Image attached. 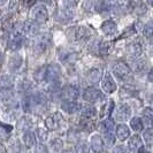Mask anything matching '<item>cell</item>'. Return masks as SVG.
Masks as SVG:
<instances>
[{
	"mask_svg": "<svg viewBox=\"0 0 153 153\" xmlns=\"http://www.w3.org/2000/svg\"><path fill=\"white\" fill-rule=\"evenodd\" d=\"M113 73L117 78L124 79L126 77H128L131 74L130 67L123 61H119L113 65Z\"/></svg>",
	"mask_w": 153,
	"mask_h": 153,
	"instance_id": "obj_1",
	"label": "cell"
},
{
	"mask_svg": "<svg viewBox=\"0 0 153 153\" xmlns=\"http://www.w3.org/2000/svg\"><path fill=\"white\" fill-rule=\"evenodd\" d=\"M30 15L36 22H45L48 17V12H47V8L45 6L39 5V6L32 7Z\"/></svg>",
	"mask_w": 153,
	"mask_h": 153,
	"instance_id": "obj_2",
	"label": "cell"
},
{
	"mask_svg": "<svg viewBox=\"0 0 153 153\" xmlns=\"http://www.w3.org/2000/svg\"><path fill=\"white\" fill-rule=\"evenodd\" d=\"M50 40H51V37L47 33L39 36L37 40L35 42V44H33V51L37 54L44 53L46 51V48H47V46L50 45Z\"/></svg>",
	"mask_w": 153,
	"mask_h": 153,
	"instance_id": "obj_3",
	"label": "cell"
},
{
	"mask_svg": "<svg viewBox=\"0 0 153 153\" xmlns=\"http://www.w3.org/2000/svg\"><path fill=\"white\" fill-rule=\"evenodd\" d=\"M83 98L86 101H90V102H96V101H99L104 98V94L102 92L100 91L99 89H96V88H88L85 89V91L83 92Z\"/></svg>",
	"mask_w": 153,
	"mask_h": 153,
	"instance_id": "obj_4",
	"label": "cell"
},
{
	"mask_svg": "<svg viewBox=\"0 0 153 153\" xmlns=\"http://www.w3.org/2000/svg\"><path fill=\"white\" fill-rule=\"evenodd\" d=\"M128 8L136 15H144L146 13V6L142 0H130L128 4Z\"/></svg>",
	"mask_w": 153,
	"mask_h": 153,
	"instance_id": "obj_5",
	"label": "cell"
},
{
	"mask_svg": "<svg viewBox=\"0 0 153 153\" xmlns=\"http://www.w3.org/2000/svg\"><path fill=\"white\" fill-rule=\"evenodd\" d=\"M130 115H131V108L127 104H121L117 107L116 112H115V117L119 121H126V120H128L130 117Z\"/></svg>",
	"mask_w": 153,
	"mask_h": 153,
	"instance_id": "obj_6",
	"label": "cell"
},
{
	"mask_svg": "<svg viewBox=\"0 0 153 153\" xmlns=\"http://www.w3.org/2000/svg\"><path fill=\"white\" fill-rule=\"evenodd\" d=\"M101 89L106 93H113L116 90V83L113 79V77L111 74H106L102 82H101Z\"/></svg>",
	"mask_w": 153,
	"mask_h": 153,
	"instance_id": "obj_7",
	"label": "cell"
},
{
	"mask_svg": "<svg viewBox=\"0 0 153 153\" xmlns=\"http://www.w3.org/2000/svg\"><path fill=\"white\" fill-rule=\"evenodd\" d=\"M78 97V90L74 86H66L61 91V98L67 101H74Z\"/></svg>",
	"mask_w": 153,
	"mask_h": 153,
	"instance_id": "obj_8",
	"label": "cell"
},
{
	"mask_svg": "<svg viewBox=\"0 0 153 153\" xmlns=\"http://www.w3.org/2000/svg\"><path fill=\"white\" fill-rule=\"evenodd\" d=\"M22 32L29 36H35L39 32V25L35 21H28L22 24Z\"/></svg>",
	"mask_w": 153,
	"mask_h": 153,
	"instance_id": "obj_9",
	"label": "cell"
},
{
	"mask_svg": "<svg viewBox=\"0 0 153 153\" xmlns=\"http://www.w3.org/2000/svg\"><path fill=\"white\" fill-rule=\"evenodd\" d=\"M60 67L58 65H51L46 68V79L50 82H54L56 81L59 76H60Z\"/></svg>",
	"mask_w": 153,
	"mask_h": 153,
	"instance_id": "obj_10",
	"label": "cell"
},
{
	"mask_svg": "<svg viewBox=\"0 0 153 153\" xmlns=\"http://www.w3.org/2000/svg\"><path fill=\"white\" fill-rule=\"evenodd\" d=\"M90 145H91L92 151L94 153H101L104 150V142L99 135H93L90 140Z\"/></svg>",
	"mask_w": 153,
	"mask_h": 153,
	"instance_id": "obj_11",
	"label": "cell"
},
{
	"mask_svg": "<svg viewBox=\"0 0 153 153\" xmlns=\"http://www.w3.org/2000/svg\"><path fill=\"white\" fill-rule=\"evenodd\" d=\"M101 30H102V32L105 35H107V36H113V35L116 33V31H117V25L115 24L114 21L108 20V21H105V22L102 23Z\"/></svg>",
	"mask_w": 153,
	"mask_h": 153,
	"instance_id": "obj_12",
	"label": "cell"
},
{
	"mask_svg": "<svg viewBox=\"0 0 153 153\" xmlns=\"http://www.w3.org/2000/svg\"><path fill=\"white\" fill-rule=\"evenodd\" d=\"M14 86L13 78L8 75H0V90H9Z\"/></svg>",
	"mask_w": 153,
	"mask_h": 153,
	"instance_id": "obj_13",
	"label": "cell"
},
{
	"mask_svg": "<svg viewBox=\"0 0 153 153\" xmlns=\"http://www.w3.org/2000/svg\"><path fill=\"white\" fill-rule=\"evenodd\" d=\"M61 108L69 114H73V113H76L77 111H79L81 106L75 101H65L61 105Z\"/></svg>",
	"mask_w": 153,
	"mask_h": 153,
	"instance_id": "obj_14",
	"label": "cell"
},
{
	"mask_svg": "<svg viewBox=\"0 0 153 153\" xmlns=\"http://www.w3.org/2000/svg\"><path fill=\"white\" fill-rule=\"evenodd\" d=\"M116 136L120 140H126L130 136V130L126 124H120L116 128Z\"/></svg>",
	"mask_w": 153,
	"mask_h": 153,
	"instance_id": "obj_15",
	"label": "cell"
},
{
	"mask_svg": "<svg viewBox=\"0 0 153 153\" xmlns=\"http://www.w3.org/2000/svg\"><path fill=\"white\" fill-rule=\"evenodd\" d=\"M101 76H102L101 69L93 68L90 70V73H89V75H88V78H89V82L96 84V83H98L100 79H101Z\"/></svg>",
	"mask_w": 153,
	"mask_h": 153,
	"instance_id": "obj_16",
	"label": "cell"
},
{
	"mask_svg": "<svg viewBox=\"0 0 153 153\" xmlns=\"http://www.w3.org/2000/svg\"><path fill=\"white\" fill-rule=\"evenodd\" d=\"M127 51H128V53L130 54V55L136 58V56H139L142 54V46L138 43H131L127 47Z\"/></svg>",
	"mask_w": 153,
	"mask_h": 153,
	"instance_id": "obj_17",
	"label": "cell"
},
{
	"mask_svg": "<svg viewBox=\"0 0 153 153\" xmlns=\"http://www.w3.org/2000/svg\"><path fill=\"white\" fill-rule=\"evenodd\" d=\"M23 143L27 147H33L36 145V137L32 132H25L23 135Z\"/></svg>",
	"mask_w": 153,
	"mask_h": 153,
	"instance_id": "obj_18",
	"label": "cell"
},
{
	"mask_svg": "<svg viewBox=\"0 0 153 153\" xmlns=\"http://www.w3.org/2000/svg\"><path fill=\"white\" fill-rule=\"evenodd\" d=\"M8 65H9V68L15 71V70H17V69L21 67V65H22V58L20 55H14V56L10 58Z\"/></svg>",
	"mask_w": 153,
	"mask_h": 153,
	"instance_id": "obj_19",
	"label": "cell"
},
{
	"mask_svg": "<svg viewBox=\"0 0 153 153\" xmlns=\"http://www.w3.org/2000/svg\"><path fill=\"white\" fill-rule=\"evenodd\" d=\"M90 36V31L89 29H86L85 27H79L76 31V38L78 40H85V39L89 38Z\"/></svg>",
	"mask_w": 153,
	"mask_h": 153,
	"instance_id": "obj_20",
	"label": "cell"
},
{
	"mask_svg": "<svg viewBox=\"0 0 153 153\" xmlns=\"http://www.w3.org/2000/svg\"><path fill=\"white\" fill-rule=\"evenodd\" d=\"M130 127L131 129L134 131H142L143 130V123H142V120L139 117H134L132 120L130 121Z\"/></svg>",
	"mask_w": 153,
	"mask_h": 153,
	"instance_id": "obj_21",
	"label": "cell"
},
{
	"mask_svg": "<svg viewBox=\"0 0 153 153\" xmlns=\"http://www.w3.org/2000/svg\"><path fill=\"white\" fill-rule=\"evenodd\" d=\"M140 146H142V140H140L139 136H137V135L132 136L130 138V140H129V147L135 151V150H138Z\"/></svg>",
	"mask_w": 153,
	"mask_h": 153,
	"instance_id": "obj_22",
	"label": "cell"
},
{
	"mask_svg": "<svg viewBox=\"0 0 153 153\" xmlns=\"http://www.w3.org/2000/svg\"><path fill=\"white\" fill-rule=\"evenodd\" d=\"M82 115H83V117L85 119H90V117H93L96 113H97V111H96V108L93 107V106H86L82 109Z\"/></svg>",
	"mask_w": 153,
	"mask_h": 153,
	"instance_id": "obj_23",
	"label": "cell"
},
{
	"mask_svg": "<svg viewBox=\"0 0 153 153\" xmlns=\"http://www.w3.org/2000/svg\"><path fill=\"white\" fill-rule=\"evenodd\" d=\"M45 126L48 128V129H51V130H53V129H56V127H58V121H56V117L55 116H48V117H46L45 119Z\"/></svg>",
	"mask_w": 153,
	"mask_h": 153,
	"instance_id": "obj_24",
	"label": "cell"
},
{
	"mask_svg": "<svg viewBox=\"0 0 153 153\" xmlns=\"http://www.w3.org/2000/svg\"><path fill=\"white\" fill-rule=\"evenodd\" d=\"M96 9L97 12L102 13V12H106L109 9V4L107 2V0H100L96 4Z\"/></svg>",
	"mask_w": 153,
	"mask_h": 153,
	"instance_id": "obj_25",
	"label": "cell"
},
{
	"mask_svg": "<svg viewBox=\"0 0 153 153\" xmlns=\"http://www.w3.org/2000/svg\"><path fill=\"white\" fill-rule=\"evenodd\" d=\"M62 140L59 139V138H55L51 142V149L53 150L54 152H60L62 150Z\"/></svg>",
	"mask_w": 153,
	"mask_h": 153,
	"instance_id": "obj_26",
	"label": "cell"
},
{
	"mask_svg": "<svg viewBox=\"0 0 153 153\" xmlns=\"http://www.w3.org/2000/svg\"><path fill=\"white\" fill-rule=\"evenodd\" d=\"M143 137H144V140H145V144L149 147H151L152 146V129L151 128H149V129H146L144 131V134H143Z\"/></svg>",
	"mask_w": 153,
	"mask_h": 153,
	"instance_id": "obj_27",
	"label": "cell"
},
{
	"mask_svg": "<svg viewBox=\"0 0 153 153\" xmlns=\"http://www.w3.org/2000/svg\"><path fill=\"white\" fill-rule=\"evenodd\" d=\"M113 128H114V121H113L112 119L107 117V119L102 122V129L105 130V132H107V131L113 130Z\"/></svg>",
	"mask_w": 153,
	"mask_h": 153,
	"instance_id": "obj_28",
	"label": "cell"
},
{
	"mask_svg": "<svg viewBox=\"0 0 153 153\" xmlns=\"http://www.w3.org/2000/svg\"><path fill=\"white\" fill-rule=\"evenodd\" d=\"M98 48H99L100 53H109V51L112 48V45H111L109 42H101L99 46H98Z\"/></svg>",
	"mask_w": 153,
	"mask_h": 153,
	"instance_id": "obj_29",
	"label": "cell"
},
{
	"mask_svg": "<svg viewBox=\"0 0 153 153\" xmlns=\"http://www.w3.org/2000/svg\"><path fill=\"white\" fill-rule=\"evenodd\" d=\"M76 153H89V145L85 142H79L76 145Z\"/></svg>",
	"mask_w": 153,
	"mask_h": 153,
	"instance_id": "obj_30",
	"label": "cell"
},
{
	"mask_svg": "<svg viewBox=\"0 0 153 153\" xmlns=\"http://www.w3.org/2000/svg\"><path fill=\"white\" fill-rule=\"evenodd\" d=\"M45 77H46V68H44V67L39 68L38 70L35 73V79L38 81V82L43 81Z\"/></svg>",
	"mask_w": 153,
	"mask_h": 153,
	"instance_id": "obj_31",
	"label": "cell"
},
{
	"mask_svg": "<svg viewBox=\"0 0 153 153\" xmlns=\"http://www.w3.org/2000/svg\"><path fill=\"white\" fill-rule=\"evenodd\" d=\"M30 107H32V101H31V97H25V98L23 99V108H24V111L29 112V111H31Z\"/></svg>",
	"mask_w": 153,
	"mask_h": 153,
	"instance_id": "obj_32",
	"label": "cell"
},
{
	"mask_svg": "<svg viewBox=\"0 0 153 153\" xmlns=\"http://www.w3.org/2000/svg\"><path fill=\"white\" fill-rule=\"evenodd\" d=\"M114 135L112 134V131H107V132H105V140H106V143H107L108 145H113L114 144Z\"/></svg>",
	"mask_w": 153,
	"mask_h": 153,
	"instance_id": "obj_33",
	"label": "cell"
},
{
	"mask_svg": "<svg viewBox=\"0 0 153 153\" xmlns=\"http://www.w3.org/2000/svg\"><path fill=\"white\" fill-rule=\"evenodd\" d=\"M37 137L40 142H44L46 138H47V131L44 130L43 128H39L37 129Z\"/></svg>",
	"mask_w": 153,
	"mask_h": 153,
	"instance_id": "obj_34",
	"label": "cell"
},
{
	"mask_svg": "<svg viewBox=\"0 0 153 153\" xmlns=\"http://www.w3.org/2000/svg\"><path fill=\"white\" fill-rule=\"evenodd\" d=\"M143 33H144V36H145V37L151 38V36H152V25H151V23H149L147 25L144 27V29H143Z\"/></svg>",
	"mask_w": 153,
	"mask_h": 153,
	"instance_id": "obj_35",
	"label": "cell"
},
{
	"mask_svg": "<svg viewBox=\"0 0 153 153\" xmlns=\"http://www.w3.org/2000/svg\"><path fill=\"white\" fill-rule=\"evenodd\" d=\"M113 106H114V104H113V101H109L107 102L105 106H104V111L106 112L104 116H109L111 115V112H112V109H113Z\"/></svg>",
	"mask_w": 153,
	"mask_h": 153,
	"instance_id": "obj_36",
	"label": "cell"
},
{
	"mask_svg": "<svg viewBox=\"0 0 153 153\" xmlns=\"http://www.w3.org/2000/svg\"><path fill=\"white\" fill-rule=\"evenodd\" d=\"M144 117L145 119H149L150 120V122L152 121V117H153V112H152V108L151 107H147V108H145L144 109Z\"/></svg>",
	"mask_w": 153,
	"mask_h": 153,
	"instance_id": "obj_37",
	"label": "cell"
},
{
	"mask_svg": "<svg viewBox=\"0 0 153 153\" xmlns=\"http://www.w3.org/2000/svg\"><path fill=\"white\" fill-rule=\"evenodd\" d=\"M36 153H48V152H47V149L43 144H39L36 147Z\"/></svg>",
	"mask_w": 153,
	"mask_h": 153,
	"instance_id": "obj_38",
	"label": "cell"
},
{
	"mask_svg": "<svg viewBox=\"0 0 153 153\" xmlns=\"http://www.w3.org/2000/svg\"><path fill=\"white\" fill-rule=\"evenodd\" d=\"M144 67V62L143 61H137L136 63H134V69L137 70V71H140Z\"/></svg>",
	"mask_w": 153,
	"mask_h": 153,
	"instance_id": "obj_39",
	"label": "cell"
},
{
	"mask_svg": "<svg viewBox=\"0 0 153 153\" xmlns=\"http://www.w3.org/2000/svg\"><path fill=\"white\" fill-rule=\"evenodd\" d=\"M65 5L67 7H75L77 5V0H65Z\"/></svg>",
	"mask_w": 153,
	"mask_h": 153,
	"instance_id": "obj_40",
	"label": "cell"
},
{
	"mask_svg": "<svg viewBox=\"0 0 153 153\" xmlns=\"http://www.w3.org/2000/svg\"><path fill=\"white\" fill-rule=\"evenodd\" d=\"M114 153H126V152H124L123 147H121V146H119L117 149H115V150H114Z\"/></svg>",
	"mask_w": 153,
	"mask_h": 153,
	"instance_id": "obj_41",
	"label": "cell"
},
{
	"mask_svg": "<svg viewBox=\"0 0 153 153\" xmlns=\"http://www.w3.org/2000/svg\"><path fill=\"white\" fill-rule=\"evenodd\" d=\"M138 153H150V152H149V151H146L145 147H142V146H140V147L138 149Z\"/></svg>",
	"mask_w": 153,
	"mask_h": 153,
	"instance_id": "obj_42",
	"label": "cell"
},
{
	"mask_svg": "<svg viewBox=\"0 0 153 153\" xmlns=\"http://www.w3.org/2000/svg\"><path fill=\"white\" fill-rule=\"evenodd\" d=\"M0 153H7L6 152V149L1 145V144H0Z\"/></svg>",
	"mask_w": 153,
	"mask_h": 153,
	"instance_id": "obj_43",
	"label": "cell"
},
{
	"mask_svg": "<svg viewBox=\"0 0 153 153\" xmlns=\"http://www.w3.org/2000/svg\"><path fill=\"white\" fill-rule=\"evenodd\" d=\"M7 2V0H0V6H2V5H5Z\"/></svg>",
	"mask_w": 153,
	"mask_h": 153,
	"instance_id": "obj_44",
	"label": "cell"
},
{
	"mask_svg": "<svg viewBox=\"0 0 153 153\" xmlns=\"http://www.w3.org/2000/svg\"><path fill=\"white\" fill-rule=\"evenodd\" d=\"M149 79H150V81H152V71H150V73H149Z\"/></svg>",
	"mask_w": 153,
	"mask_h": 153,
	"instance_id": "obj_45",
	"label": "cell"
},
{
	"mask_svg": "<svg viewBox=\"0 0 153 153\" xmlns=\"http://www.w3.org/2000/svg\"><path fill=\"white\" fill-rule=\"evenodd\" d=\"M62 153H73L71 151H69V150H67V151H65V152H62Z\"/></svg>",
	"mask_w": 153,
	"mask_h": 153,
	"instance_id": "obj_46",
	"label": "cell"
},
{
	"mask_svg": "<svg viewBox=\"0 0 153 153\" xmlns=\"http://www.w3.org/2000/svg\"><path fill=\"white\" fill-rule=\"evenodd\" d=\"M147 1H149V4H150V5H152V0H147Z\"/></svg>",
	"mask_w": 153,
	"mask_h": 153,
	"instance_id": "obj_47",
	"label": "cell"
}]
</instances>
